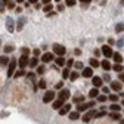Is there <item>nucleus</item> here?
I'll use <instances>...</instances> for the list:
<instances>
[{
  "label": "nucleus",
  "mask_w": 124,
  "mask_h": 124,
  "mask_svg": "<svg viewBox=\"0 0 124 124\" xmlns=\"http://www.w3.org/2000/svg\"><path fill=\"white\" fill-rule=\"evenodd\" d=\"M123 31H124V24H123V22L117 24V25H115V33L120 34V33H123Z\"/></svg>",
  "instance_id": "33"
},
{
  "label": "nucleus",
  "mask_w": 124,
  "mask_h": 124,
  "mask_svg": "<svg viewBox=\"0 0 124 124\" xmlns=\"http://www.w3.org/2000/svg\"><path fill=\"white\" fill-rule=\"evenodd\" d=\"M15 12H18V13H21V12H22V8H19V6H18L16 9H15Z\"/></svg>",
  "instance_id": "55"
},
{
  "label": "nucleus",
  "mask_w": 124,
  "mask_h": 124,
  "mask_svg": "<svg viewBox=\"0 0 124 124\" xmlns=\"http://www.w3.org/2000/svg\"><path fill=\"white\" fill-rule=\"evenodd\" d=\"M6 30L10 31V33L15 30V25H13V19H12V18H8V19H6Z\"/></svg>",
  "instance_id": "20"
},
{
  "label": "nucleus",
  "mask_w": 124,
  "mask_h": 124,
  "mask_svg": "<svg viewBox=\"0 0 124 124\" xmlns=\"http://www.w3.org/2000/svg\"><path fill=\"white\" fill-rule=\"evenodd\" d=\"M56 10H58V12H62V10H64V5L58 3V6H56Z\"/></svg>",
  "instance_id": "49"
},
{
  "label": "nucleus",
  "mask_w": 124,
  "mask_h": 124,
  "mask_svg": "<svg viewBox=\"0 0 124 124\" xmlns=\"http://www.w3.org/2000/svg\"><path fill=\"white\" fill-rule=\"evenodd\" d=\"M9 2H10V0H2V3H3V5H8Z\"/></svg>",
  "instance_id": "57"
},
{
  "label": "nucleus",
  "mask_w": 124,
  "mask_h": 124,
  "mask_svg": "<svg viewBox=\"0 0 124 124\" xmlns=\"http://www.w3.org/2000/svg\"><path fill=\"white\" fill-rule=\"evenodd\" d=\"M3 12H5V8H3V6H0V13H3Z\"/></svg>",
  "instance_id": "58"
},
{
  "label": "nucleus",
  "mask_w": 124,
  "mask_h": 124,
  "mask_svg": "<svg viewBox=\"0 0 124 124\" xmlns=\"http://www.w3.org/2000/svg\"><path fill=\"white\" fill-rule=\"evenodd\" d=\"M33 55H34L36 58H39V56L41 55V52H40V49H34V50H33Z\"/></svg>",
  "instance_id": "48"
},
{
  "label": "nucleus",
  "mask_w": 124,
  "mask_h": 124,
  "mask_svg": "<svg viewBox=\"0 0 124 124\" xmlns=\"http://www.w3.org/2000/svg\"><path fill=\"white\" fill-rule=\"evenodd\" d=\"M96 114H98V111L95 109V108H92V109H89V111L84 112V115L81 117V120H83L84 123H89L92 118H96Z\"/></svg>",
  "instance_id": "3"
},
{
  "label": "nucleus",
  "mask_w": 124,
  "mask_h": 124,
  "mask_svg": "<svg viewBox=\"0 0 124 124\" xmlns=\"http://www.w3.org/2000/svg\"><path fill=\"white\" fill-rule=\"evenodd\" d=\"M64 105H65V103L62 102L61 99H56V101H53V102H52V108H53V109H56V111H59Z\"/></svg>",
  "instance_id": "15"
},
{
  "label": "nucleus",
  "mask_w": 124,
  "mask_h": 124,
  "mask_svg": "<svg viewBox=\"0 0 124 124\" xmlns=\"http://www.w3.org/2000/svg\"><path fill=\"white\" fill-rule=\"evenodd\" d=\"M62 89H64V81H58L55 84V90H62Z\"/></svg>",
  "instance_id": "43"
},
{
  "label": "nucleus",
  "mask_w": 124,
  "mask_h": 124,
  "mask_svg": "<svg viewBox=\"0 0 124 124\" xmlns=\"http://www.w3.org/2000/svg\"><path fill=\"white\" fill-rule=\"evenodd\" d=\"M21 55H27V56H28V55H30V49H28V47H22V49H21Z\"/></svg>",
  "instance_id": "46"
},
{
  "label": "nucleus",
  "mask_w": 124,
  "mask_h": 124,
  "mask_svg": "<svg viewBox=\"0 0 124 124\" xmlns=\"http://www.w3.org/2000/svg\"><path fill=\"white\" fill-rule=\"evenodd\" d=\"M74 64H75L74 59H72V58H70V59H67V64H65V65H67V68H70V70H71V67H74Z\"/></svg>",
  "instance_id": "41"
},
{
  "label": "nucleus",
  "mask_w": 124,
  "mask_h": 124,
  "mask_svg": "<svg viewBox=\"0 0 124 124\" xmlns=\"http://www.w3.org/2000/svg\"><path fill=\"white\" fill-rule=\"evenodd\" d=\"M118 80H120L121 83H124V72H123V74H120V78H118Z\"/></svg>",
  "instance_id": "54"
},
{
  "label": "nucleus",
  "mask_w": 124,
  "mask_h": 124,
  "mask_svg": "<svg viewBox=\"0 0 124 124\" xmlns=\"http://www.w3.org/2000/svg\"><path fill=\"white\" fill-rule=\"evenodd\" d=\"M78 2H81V3H90L92 0H78Z\"/></svg>",
  "instance_id": "56"
},
{
  "label": "nucleus",
  "mask_w": 124,
  "mask_h": 124,
  "mask_svg": "<svg viewBox=\"0 0 124 124\" xmlns=\"http://www.w3.org/2000/svg\"><path fill=\"white\" fill-rule=\"evenodd\" d=\"M108 99H109L112 103H118V95H115V93H111V95L108 96Z\"/></svg>",
  "instance_id": "32"
},
{
  "label": "nucleus",
  "mask_w": 124,
  "mask_h": 124,
  "mask_svg": "<svg viewBox=\"0 0 124 124\" xmlns=\"http://www.w3.org/2000/svg\"><path fill=\"white\" fill-rule=\"evenodd\" d=\"M74 68L75 70H84V65H83V62H75V64H74Z\"/></svg>",
  "instance_id": "42"
},
{
  "label": "nucleus",
  "mask_w": 124,
  "mask_h": 124,
  "mask_svg": "<svg viewBox=\"0 0 124 124\" xmlns=\"http://www.w3.org/2000/svg\"><path fill=\"white\" fill-rule=\"evenodd\" d=\"M68 117H70V120H72V121H75V120H78V118L81 117V114H80L78 111H71V112L68 114Z\"/></svg>",
  "instance_id": "21"
},
{
  "label": "nucleus",
  "mask_w": 124,
  "mask_h": 124,
  "mask_svg": "<svg viewBox=\"0 0 124 124\" xmlns=\"http://www.w3.org/2000/svg\"><path fill=\"white\" fill-rule=\"evenodd\" d=\"M108 114H106V109H101V111H98V114H96V118H102V117H106Z\"/></svg>",
  "instance_id": "40"
},
{
  "label": "nucleus",
  "mask_w": 124,
  "mask_h": 124,
  "mask_svg": "<svg viewBox=\"0 0 124 124\" xmlns=\"http://www.w3.org/2000/svg\"><path fill=\"white\" fill-rule=\"evenodd\" d=\"M55 96H56L55 90H46V93L43 95V102H44V103L53 102V101H55Z\"/></svg>",
  "instance_id": "5"
},
{
  "label": "nucleus",
  "mask_w": 124,
  "mask_h": 124,
  "mask_svg": "<svg viewBox=\"0 0 124 124\" xmlns=\"http://www.w3.org/2000/svg\"><path fill=\"white\" fill-rule=\"evenodd\" d=\"M111 92V87H108V86H102V93H105V95H106V93H109Z\"/></svg>",
  "instance_id": "47"
},
{
  "label": "nucleus",
  "mask_w": 124,
  "mask_h": 124,
  "mask_svg": "<svg viewBox=\"0 0 124 124\" xmlns=\"http://www.w3.org/2000/svg\"><path fill=\"white\" fill-rule=\"evenodd\" d=\"M78 72H77V71H71V75H70V81H75L77 78H78Z\"/></svg>",
  "instance_id": "36"
},
{
  "label": "nucleus",
  "mask_w": 124,
  "mask_h": 124,
  "mask_svg": "<svg viewBox=\"0 0 124 124\" xmlns=\"http://www.w3.org/2000/svg\"><path fill=\"white\" fill-rule=\"evenodd\" d=\"M15 5H16V2H12V0H10L6 6H8V9H16V8H15Z\"/></svg>",
  "instance_id": "45"
},
{
  "label": "nucleus",
  "mask_w": 124,
  "mask_h": 124,
  "mask_svg": "<svg viewBox=\"0 0 124 124\" xmlns=\"http://www.w3.org/2000/svg\"><path fill=\"white\" fill-rule=\"evenodd\" d=\"M70 95H71V93H70L68 89H62V90L58 93V99H61L64 103H67V101L70 99Z\"/></svg>",
  "instance_id": "8"
},
{
  "label": "nucleus",
  "mask_w": 124,
  "mask_h": 124,
  "mask_svg": "<svg viewBox=\"0 0 124 124\" xmlns=\"http://www.w3.org/2000/svg\"><path fill=\"white\" fill-rule=\"evenodd\" d=\"M70 112H71V105H70V103H65V105L59 109V115H68Z\"/></svg>",
  "instance_id": "13"
},
{
  "label": "nucleus",
  "mask_w": 124,
  "mask_h": 124,
  "mask_svg": "<svg viewBox=\"0 0 124 124\" xmlns=\"http://www.w3.org/2000/svg\"><path fill=\"white\" fill-rule=\"evenodd\" d=\"M3 50H5V55H8V53H10V52H13V50H15V46L9 43V44H6V46H5V49H3Z\"/></svg>",
  "instance_id": "30"
},
{
  "label": "nucleus",
  "mask_w": 124,
  "mask_h": 124,
  "mask_svg": "<svg viewBox=\"0 0 124 124\" xmlns=\"http://www.w3.org/2000/svg\"><path fill=\"white\" fill-rule=\"evenodd\" d=\"M120 96H121V98L124 99V92H120Z\"/></svg>",
  "instance_id": "60"
},
{
  "label": "nucleus",
  "mask_w": 124,
  "mask_h": 124,
  "mask_svg": "<svg viewBox=\"0 0 124 124\" xmlns=\"http://www.w3.org/2000/svg\"><path fill=\"white\" fill-rule=\"evenodd\" d=\"M109 109H111V112H121L123 106H121V103H112L109 106Z\"/></svg>",
  "instance_id": "19"
},
{
  "label": "nucleus",
  "mask_w": 124,
  "mask_h": 124,
  "mask_svg": "<svg viewBox=\"0 0 124 124\" xmlns=\"http://www.w3.org/2000/svg\"><path fill=\"white\" fill-rule=\"evenodd\" d=\"M30 59H31V58H28L27 55H21L19 59H18V67H19L21 70H25V68L28 67V64H30Z\"/></svg>",
  "instance_id": "6"
},
{
  "label": "nucleus",
  "mask_w": 124,
  "mask_h": 124,
  "mask_svg": "<svg viewBox=\"0 0 124 124\" xmlns=\"http://www.w3.org/2000/svg\"><path fill=\"white\" fill-rule=\"evenodd\" d=\"M55 61H56V65H58V67H64V65L67 64V59H65V58H62V56L55 58Z\"/></svg>",
  "instance_id": "24"
},
{
  "label": "nucleus",
  "mask_w": 124,
  "mask_h": 124,
  "mask_svg": "<svg viewBox=\"0 0 124 124\" xmlns=\"http://www.w3.org/2000/svg\"><path fill=\"white\" fill-rule=\"evenodd\" d=\"M112 59L115 61V64H121V62H123V56H121V53H118V52H115V53H114Z\"/></svg>",
  "instance_id": "29"
},
{
  "label": "nucleus",
  "mask_w": 124,
  "mask_h": 124,
  "mask_svg": "<svg viewBox=\"0 0 124 124\" xmlns=\"http://www.w3.org/2000/svg\"><path fill=\"white\" fill-rule=\"evenodd\" d=\"M55 59V53L53 52H44L40 58V61L43 62V64H50V62Z\"/></svg>",
  "instance_id": "7"
},
{
  "label": "nucleus",
  "mask_w": 124,
  "mask_h": 124,
  "mask_svg": "<svg viewBox=\"0 0 124 124\" xmlns=\"http://www.w3.org/2000/svg\"><path fill=\"white\" fill-rule=\"evenodd\" d=\"M55 2H56V3H61V0H55Z\"/></svg>",
  "instance_id": "63"
},
{
  "label": "nucleus",
  "mask_w": 124,
  "mask_h": 124,
  "mask_svg": "<svg viewBox=\"0 0 124 124\" xmlns=\"http://www.w3.org/2000/svg\"><path fill=\"white\" fill-rule=\"evenodd\" d=\"M70 75H71V70L70 68H64V70H62V78H64V80H70Z\"/></svg>",
  "instance_id": "26"
},
{
  "label": "nucleus",
  "mask_w": 124,
  "mask_h": 124,
  "mask_svg": "<svg viewBox=\"0 0 124 124\" xmlns=\"http://www.w3.org/2000/svg\"><path fill=\"white\" fill-rule=\"evenodd\" d=\"M50 2H52V0H41L43 5H50Z\"/></svg>",
  "instance_id": "52"
},
{
  "label": "nucleus",
  "mask_w": 124,
  "mask_h": 124,
  "mask_svg": "<svg viewBox=\"0 0 124 124\" xmlns=\"http://www.w3.org/2000/svg\"><path fill=\"white\" fill-rule=\"evenodd\" d=\"M27 78H28L30 81L36 83V78H37V72H34V71H28V74H27Z\"/></svg>",
  "instance_id": "23"
},
{
  "label": "nucleus",
  "mask_w": 124,
  "mask_h": 124,
  "mask_svg": "<svg viewBox=\"0 0 124 124\" xmlns=\"http://www.w3.org/2000/svg\"><path fill=\"white\" fill-rule=\"evenodd\" d=\"M120 103H121V106H124V99H123V101H121Z\"/></svg>",
  "instance_id": "61"
},
{
  "label": "nucleus",
  "mask_w": 124,
  "mask_h": 124,
  "mask_svg": "<svg viewBox=\"0 0 124 124\" xmlns=\"http://www.w3.org/2000/svg\"><path fill=\"white\" fill-rule=\"evenodd\" d=\"M24 22H25V18H19L18 19V27H16V31H21L24 28Z\"/></svg>",
  "instance_id": "34"
},
{
  "label": "nucleus",
  "mask_w": 124,
  "mask_h": 124,
  "mask_svg": "<svg viewBox=\"0 0 124 124\" xmlns=\"http://www.w3.org/2000/svg\"><path fill=\"white\" fill-rule=\"evenodd\" d=\"M36 70H37V74H39V75H43V74L46 72V65H39Z\"/></svg>",
  "instance_id": "35"
},
{
  "label": "nucleus",
  "mask_w": 124,
  "mask_h": 124,
  "mask_svg": "<svg viewBox=\"0 0 124 124\" xmlns=\"http://www.w3.org/2000/svg\"><path fill=\"white\" fill-rule=\"evenodd\" d=\"M75 3H77V0H65V5H67V6H70V8L75 6Z\"/></svg>",
  "instance_id": "44"
},
{
  "label": "nucleus",
  "mask_w": 124,
  "mask_h": 124,
  "mask_svg": "<svg viewBox=\"0 0 124 124\" xmlns=\"http://www.w3.org/2000/svg\"><path fill=\"white\" fill-rule=\"evenodd\" d=\"M96 101H98L99 103H103V102H106V101H108V96H106V95H99Z\"/></svg>",
  "instance_id": "39"
},
{
  "label": "nucleus",
  "mask_w": 124,
  "mask_h": 124,
  "mask_svg": "<svg viewBox=\"0 0 124 124\" xmlns=\"http://www.w3.org/2000/svg\"><path fill=\"white\" fill-rule=\"evenodd\" d=\"M39 89H43V90H46V87H47V81H46L44 78H41V80H39Z\"/></svg>",
  "instance_id": "31"
},
{
  "label": "nucleus",
  "mask_w": 124,
  "mask_h": 124,
  "mask_svg": "<svg viewBox=\"0 0 124 124\" xmlns=\"http://www.w3.org/2000/svg\"><path fill=\"white\" fill-rule=\"evenodd\" d=\"M74 55H75V56H80V55H81V50H80V49H75V50H74Z\"/></svg>",
  "instance_id": "50"
},
{
  "label": "nucleus",
  "mask_w": 124,
  "mask_h": 124,
  "mask_svg": "<svg viewBox=\"0 0 124 124\" xmlns=\"http://www.w3.org/2000/svg\"><path fill=\"white\" fill-rule=\"evenodd\" d=\"M9 64H10V58H9L8 55L0 56V65H2V67H6V65H9Z\"/></svg>",
  "instance_id": "17"
},
{
  "label": "nucleus",
  "mask_w": 124,
  "mask_h": 124,
  "mask_svg": "<svg viewBox=\"0 0 124 124\" xmlns=\"http://www.w3.org/2000/svg\"><path fill=\"white\" fill-rule=\"evenodd\" d=\"M72 102H74V103H78V105H80V103H84V96H83V95H77V96L72 98Z\"/></svg>",
  "instance_id": "25"
},
{
  "label": "nucleus",
  "mask_w": 124,
  "mask_h": 124,
  "mask_svg": "<svg viewBox=\"0 0 124 124\" xmlns=\"http://www.w3.org/2000/svg\"><path fill=\"white\" fill-rule=\"evenodd\" d=\"M15 2H16V3H24L25 0H15Z\"/></svg>",
  "instance_id": "59"
},
{
  "label": "nucleus",
  "mask_w": 124,
  "mask_h": 124,
  "mask_svg": "<svg viewBox=\"0 0 124 124\" xmlns=\"http://www.w3.org/2000/svg\"><path fill=\"white\" fill-rule=\"evenodd\" d=\"M99 95H101V93H99V89H96V87H93V89L89 92V98H90V99H95V98L98 99Z\"/></svg>",
  "instance_id": "18"
},
{
  "label": "nucleus",
  "mask_w": 124,
  "mask_h": 124,
  "mask_svg": "<svg viewBox=\"0 0 124 124\" xmlns=\"http://www.w3.org/2000/svg\"><path fill=\"white\" fill-rule=\"evenodd\" d=\"M95 105H96L95 101H90V102H86V103H80V105H77V111H78L80 114L86 112V111L92 109V108H95Z\"/></svg>",
  "instance_id": "1"
},
{
  "label": "nucleus",
  "mask_w": 124,
  "mask_h": 124,
  "mask_svg": "<svg viewBox=\"0 0 124 124\" xmlns=\"http://www.w3.org/2000/svg\"><path fill=\"white\" fill-rule=\"evenodd\" d=\"M89 62H90V67H92V68H99V67H101V62H99L96 58H90Z\"/></svg>",
  "instance_id": "22"
},
{
  "label": "nucleus",
  "mask_w": 124,
  "mask_h": 124,
  "mask_svg": "<svg viewBox=\"0 0 124 124\" xmlns=\"http://www.w3.org/2000/svg\"><path fill=\"white\" fill-rule=\"evenodd\" d=\"M28 72L25 71V70H18L16 72H15V75L13 77H16V78H18V77H24V75H27Z\"/></svg>",
  "instance_id": "37"
},
{
  "label": "nucleus",
  "mask_w": 124,
  "mask_h": 124,
  "mask_svg": "<svg viewBox=\"0 0 124 124\" xmlns=\"http://www.w3.org/2000/svg\"><path fill=\"white\" fill-rule=\"evenodd\" d=\"M92 83H93V87L99 89V87H102V83H103V80H102V77L93 75V77H92Z\"/></svg>",
  "instance_id": "10"
},
{
  "label": "nucleus",
  "mask_w": 124,
  "mask_h": 124,
  "mask_svg": "<svg viewBox=\"0 0 124 124\" xmlns=\"http://www.w3.org/2000/svg\"><path fill=\"white\" fill-rule=\"evenodd\" d=\"M102 80H106V81H109L111 78H109V75H108V74H105V75L102 77Z\"/></svg>",
  "instance_id": "51"
},
{
  "label": "nucleus",
  "mask_w": 124,
  "mask_h": 124,
  "mask_svg": "<svg viewBox=\"0 0 124 124\" xmlns=\"http://www.w3.org/2000/svg\"><path fill=\"white\" fill-rule=\"evenodd\" d=\"M39 64H40V58H31L30 59V64H28V67L31 68V70H34V68H37L39 67Z\"/></svg>",
  "instance_id": "14"
},
{
  "label": "nucleus",
  "mask_w": 124,
  "mask_h": 124,
  "mask_svg": "<svg viewBox=\"0 0 124 124\" xmlns=\"http://www.w3.org/2000/svg\"><path fill=\"white\" fill-rule=\"evenodd\" d=\"M112 70H114L115 72H118V74H123V72H124V68H123L121 64H114V65H112Z\"/></svg>",
  "instance_id": "27"
},
{
  "label": "nucleus",
  "mask_w": 124,
  "mask_h": 124,
  "mask_svg": "<svg viewBox=\"0 0 124 124\" xmlns=\"http://www.w3.org/2000/svg\"><path fill=\"white\" fill-rule=\"evenodd\" d=\"M16 67H18V61L15 59V58H10V64L8 65V72H6L8 77H13L15 75V72H16V71H15Z\"/></svg>",
  "instance_id": "2"
},
{
  "label": "nucleus",
  "mask_w": 124,
  "mask_h": 124,
  "mask_svg": "<svg viewBox=\"0 0 124 124\" xmlns=\"http://www.w3.org/2000/svg\"><path fill=\"white\" fill-rule=\"evenodd\" d=\"M52 49H53V53H55L56 56H64V55H65V52H67L65 46L58 44V43H55V44L52 46Z\"/></svg>",
  "instance_id": "4"
},
{
  "label": "nucleus",
  "mask_w": 124,
  "mask_h": 124,
  "mask_svg": "<svg viewBox=\"0 0 124 124\" xmlns=\"http://www.w3.org/2000/svg\"><path fill=\"white\" fill-rule=\"evenodd\" d=\"M101 67H102L105 71H109V70H112V65H111V62L108 61V59H103V61L101 62Z\"/></svg>",
  "instance_id": "16"
},
{
  "label": "nucleus",
  "mask_w": 124,
  "mask_h": 124,
  "mask_svg": "<svg viewBox=\"0 0 124 124\" xmlns=\"http://www.w3.org/2000/svg\"><path fill=\"white\" fill-rule=\"evenodd\" d=\"M81 75L84 77V78H90V77H93V68L92 67H86L81 71Z\"/></svg>",
  "instance_id": "12"
},
{
  "label": "nucleus",
  "mask_w": 124,
  "mask_h": 124,
  "mask_svg": "<svg viewBox=\"0 0 124 124\" xmlns=\"http://www.w3.org/2000/svg\"><path fill=\"white\" fill-rule=\"evenodd\" d=\"M121 89H123V83L118 80V81H111V90H114V92H121Z\"/></svg>",
  "instance_id": "11"
},
{
  "label": "nucleus",
  "mask_w": 124,
  "mask_h": 124,
  "mask_svg": "<svg viewBox=\"0 0 124 124\" xmlns=\"http://www.w3.org/2000/svg\"><path fill=\"white\" fill-rule=\"evenodd\" d=\"M37 2H39V0H28L30 5H37Z\"/></svg>",
  "instance_id": "53"
},
{
  "label": "nucleus",
  "mask_w": 124,
  "mask_h": 124,
  "mask_svg": "<svg viewBox=\"0 0 124 124\" xmlns=\"http://www.w3.org/2000/svg\"><path fill=\"white\" fill-rule=\"evenodd\" d=\"M102 55L105 56V59H109V58H112L114 56V52H112V49H111V46H102Z\"/></svg>",
  "instance_id": "9"
},
{
  "label": "nucleus",
  "mask_w": 124,
  "mask_h": 124,
  "mask_svg": "<svg viewBox=\"0 0 124 124\" xmlns=\"http://www.w3.org/2000/svg\"><path fill=\"white\" fill-rule=\"evenodd\" d=\"M109 118L112 121H121V114L120 112H111L109 114Z\"/></svg>",
  "instance_id": "28"
},
{
  "label": "nucleus",
  "mask_w": 124,
  "mask_h": 124,
  "mask_svg": "<svg viewBox=\"0 0 124 124\" xmlns=\"http://www.w3.org/2000/svg\"><path fill=\"white\" fill-rule=\"evenodd\" d=\"M43 10H44V13H50V12L53 10V5H52V3H50V5H44Z\"/></svg>",
  "instance_id": "38"
},
{
  "label": "nucleus",
  "mask_w": 124,
  "mask_h": 124,
  "mask_svg": "<svg viewBox=\"0 0 124 124\" xmlns=\"http://www.w3.org/2000/svg\"><path fill=\"white\" fill-rule=\"evenodd\" d=\"M120 124H124V120H121V121H120Z\"/></svg>",
  "instance_id": "62"
}]
</instances>
